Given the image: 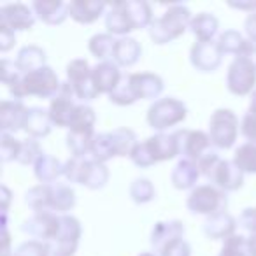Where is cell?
Wrapping results in <instances>:
<instances>
[{"label":"cell","mask_w":256,"mask_h":256,"mask_svg":"<svg viewBox=\"0 0 256 256\" xmlns=\"http://www.w3.org/2000/svg\"><path fill=\"white\" fill-rule=\"evenodd\" d=\"M200 174L218 184L224 192H235L244 182V172L234 164V162L221 160L216 151L207 153L202 160L196 164Z\"/></svg>","instance_id":"cell-1"},{"label":"cell","mask_w":256,"mask_h":256,"mask_svg":"<svg viewBox=\"0 0 256 256\" xmlns=\"http://www.w3.org/2000/svg\"><path fill=\"white\" fill-rule=\"evenodd\" d=\"M62 82L58 81V76L53 72L51 67L37 68L28 74H23L20 81L9 86L11 93L16 96V100L23 98L26 95H37L40 98H53L60 90Z\"/></svg>","instance_id":"cell-2"},{"label":"cell","mask_w":256,"mask_h":256,"mask_svg":"<svg viewBox=\"0 0 256 256\" xmlns=\"http://www.w3.org/2000/svg\"><path fill=\"white\" fill-rule=\"evenodd\" d=\"M192 20V12L186 6L172 4L162 18L153 20L150 25V37L156 44H167L182 36Z\"/></svg>","instance_id":"cell-3"},{"label":"cell","mask_w":256,"mask_h":256,"mask_svg":"<svg viewBox=\"0 0 256 256\" xmlns=\"http://www.w3.org/2000/svg\"><path fill=\"white\" fill-rule=\"evenodd\" d=\"M238 120L230 109H218L210 116L209 121V137L210 142L220 150H228L234 146L237 139Z\"/></svg>","instance_id":"cell-4"},{"label":"cell","mask_w":256,"mask_h":256,"mask_svg":"<svg viewBox=\"0 0 256 256\" xmlns=\"http://www.w3.org/2000/svg\"><path fill=\"white\" fill-rule=\"evenodd\" d=\"M188 209L195 214H209L214 216L218 212L226 210V195L210 184L196 186L188 196L186 202Z\"/></svg>","instance_id":"cell-5"},{"label":"cell","mask_w":256,"mask_h":256,"mask_svg":"<svg viewBox=\"0 0 256 256\" xmlns=\"http://www.w3.org/2000/svg\"><path fill=\"white\" fill-rule=\"evenodd\" d=\"M186 118V106L176 98H160L148 110V123L154 130H165Z\"/></svg>","instance_id":"cell-6"},{"label":"cell","mask_w":256,"mask_h":256,"mask_svg":"<svg viewBox=\"0 0 256 256\" xmlns=\"http://www.w3.org/2000/svg\"><path fill=\"white\" fill-rule=\"evenodd\" d=\"M81 237V224L74 216H60V232L51 242H48L50 256H74Z\"/></svg>","instance_id":"cell-7"},{"label":"cell","mask_w":256,"mask_h":256,"mask_svg":"<svg viewBox=\"0 0 256 256\" xmlns=\"http://www.w3.org/2000/svg\"><path fill=\"white\" fill-rule=\"evenodd\" d=\"M256 82V65L248 58L235 56L228 67L226 86L234 95H248L252 92Z\"/></svg>","instance_id":"cell-8"},{"label":"cell","mask_w":256,"mask_h":256,"mask_svg":"<svg viewBox=\"0 0 256 256\" xmlns=\"http://www.w3.org/2000/svg\"><path fill=\"white\" fill-rule=\"evenodd\" d=\"M92 70L93 68H90L86 60H72L67 67L68 82H70L76 96H78L79 100H82V102H84V100L86 102L93 100L98 95L95 84H93Z\"/></svg>","instance_id":"cell-9"},{"label":"cell","mask_w":256,"mask_h":256,"mask_svg":"<svg viewBox=\"0 0 256 256\" xmlns=\"http://www.w3.org/2000/svg\"><path fill=\"white\" fill-rule=\"evenodd\" d=\"M179 150L184 160L198 164L207 153H210V137L200 130H178Z\"/></svg>","instance_id":"cell-10"},{"label":"cell","mask_w":256,"mask_h":256,"mask_svg":"<svg viewBox=\"0 0 256 256\" xmlns=\"http://www.w3.org/2000/svg\"><path fill=\"white\" fill-rule=\"evenodd\" d=\"M74 90L70 82H62L58 93L53 96L50 106V116L56 126H70V120L74 116L76 104H74Z\"/></svg>","instance_id":"cell-11"},{"label":"cell","mask_w":256,"mask_h":256,"mask_svg":"<svg viewBox=\"0 0 256 256\" xmlns=\"http://www.w3.org/2000/svg\"><path fill=\"white\" fill-rule=\"evenodd\" d=\"M22 230L48 244L60 232V216H56L54 212H36L22 224Z\"/></svg>","instance_id":"cell-12"},{"label":"cell","mask_w":256,"mask_h":256,"mask_svg":"<svg viewBox=\"0 0 256 256\" xmlns=\"http://www.w3.org/2000/svg\"><path fill=\"white\" fill-rule=\"evenodd\" d=\"M36 23L34 12L25 4H8L0 8V26L16 30H30Z\"/></svg>","instance_id":"cell-13"},{"label":"cell","mask_w":256,"mask_h":256,"mask_svg":"<svg viewBox=\"0 0 256 256\" xmlns=\"http://www.w3.org/2000/svg\"><path fill=\"white\" fill-rule=\"evenodd\" d=\"M221 53L218 42H196L195 46L192 48V53H190V58H192V64L196 70L200 72H212L220 67L221 64Z\"/></svg>","instance_id":"cell-14"},{"label":"cell","mask_w":256,"mask_h":256,"mask_svg":"<svg viewBox=\"0 0 256 256\" xmlns=\"http://www.w3.org/2000/svg\"><path fill=\"white\" fill-rule=\"evenodd\" d=\"M28 109L23 106L22 100H4L0 106V124L6 134L25 130Z\"/></svg>","instance_id":"cell-15"},{"label":"cell","mask_w":256,"mask_h":256,"mask_svg":"<svg viewBox=\"0 0 256 256\" xmlns=\"http://www.w3.org/2000/svg\"><path fill=\"white\" fill-rule=\"evenodd\" d=\"M128 82L132 86V92L136 95V98L150 100L160 96V93L164 92V81L160 76L156 74H130L128 76Z\"/></svg>","instance_id":"cell-16"},{"label":"cell","mask_w":256,"mask_h":256,"mask_svg":"<svg viewBox=\"0 0 256 256\" xmlns=\"http://www.w3.org/2000/svg\"><path fill=\"white\" fill-rule=\"evenodd\" d=\"M93 84H95L98 93H112L118 88V84L121 82V72L118 64L112 62H100L96 67H93L92 70Z\"/></svg>","instance_id":"cell-17"},{"label":"cell","mask_w":256,"mask_h":256,"mask_svg":"<svg viewBox=\"0 0 256 256\" xmlns=\"http://www.w3.org/2000/svg\"><path fill=\"white\" fill-rule=\"evenodd\" d=\"M148 148H150L151 154H153L154 162H165V160H172L174 156L181 154V150H179V140L178 136L170 134H158L154 137H150L146 140Z\"/></svg>","instance_id":"cell-18"},{"label":"cell","mask_w":256,"mask_h":256,"mask_svg":"<svg viewBox=\"0 0 256 256\" xmlns=\"http://www.w3.org/2000/svg\"><path fill=\"white\" fill-rule=\"evenodd\" d=\"M237 226V221L224 210V212H218L214 216H209L204 223V234L212 240L218 238H230L234 235V230Z\"/></svg>","instance_id":"cell-19"},{"label":"cell","mask_w":256,"mask_h":256,"mask_svg":"<svg viewBox=\"0 0 256 256\" xmlns=\"http://www.w3.org/2000/svg\"><path fill=\"white\" fill-rule=\"evenodd\" d=\"M182 235H184V224L181 221H160L151 232V244L154 249L162 251L172 240L182 238Z\"/></svg>","instance_id":"cell-20"},{"label":"cell","mask_w":256,"mask_h":256,"mask_svg":"<svg viewBox=\"0 0 256 256\" xmlns=\"http://www.w3.org/2000/svg\"><path fill=\"white\" fill-rule=\"evenodd\" d=\"M107 4L106 2H92V0H74L68 4V16L78 23H93L104 14Z\"/></svg>","instance_id":"cell-21"},{"label":"cell","mask_w":256,"mask_h":256,"mask_svg":"<svg viewBox=\"0 0 256 256\" xmlns=\"http://www.w3.org/2000/svg\"><path fill=\"white\" fill-rule=\"evenodd\" d=\"M109 6H110V11L106 14V26L109 30V34L124 36V34L136 30L132 20H130V14L124 9V2H112Z\"/></svg>","instance_id":"cell-22"},{"label":"cell","mask_w":256,"mask_h":256,"mask_svg":"<svg viewBox=\"0 0 256 256\" xmlns=\"http://www.w3.org/2000/svg\"><path fill=\"white\" fill-rule=\"evenodd\" d=\"M32 9L39 20H42L48 25H60L68 16V4L58 2V0H50V2H34Z\"/></svg>","instance_id":"cell-23"},{"label":"cell","mask_w":256,"mask_h":256,"mask_svg":"<svg viewBox=\"0 0 256 256\" xmlns=\"http://www.w3.org/2000/svg\"><path fill=\"white\" fill-rule=\"evenodd\" d=\"M51 124H53V121H51L48 110H44L42 107H30L25 123V132L32 136V139L46 137L51 132Z\"/></svg>","instance_id":"cell-24"},{"label":"cell","mask_w":256,"mask_h":256,"mask_svg":"<svg viewBox=\"0 0 256 256\" xmlns=\"http://www.w3.org/2000/svg\"><path fill=\"white\" fill-rule=\"evenodd\" d=\"M76 206V193L70 186L64 182H51L50 184V212H65Z\"/></svg>","instance_id":"cell-25"},{"label":"cell","mask_w":256,"mask_h":256,"mask_svg":"<svg viewBox=\"0 0 256 256\" xmlns=\"http://www.w3.org/2000/svg\"><path fill=\"white\" fill-rule=\"evenodd\" d=\"M34 172L36 178L40 181V184H51L56 182V179L60 176H64V164H60V160H56L54 156L44 153L39 160L34 164Z\"/></svg>","instance_id":"cell-26"},{"label":"cell","mask_w":256,"mask_h":256,"mask_svg":"<svg viewBox=\"0 0 256 256\" xmlns=\"http://www.w3.org/2000/svg\"><path fill=\"white\" fill-rule=\"evenodd\" d=\"M198 176H200V170H198V167H196V164H193V162H190V160H181L174 167V170H172L170 181L178 190H188L196 184Z\"/></svg>","instance_id":"cell-27"},{"label":"cell","mask_w":256,"mask_h":256,"mask_svg":"<svg viewBox=\"0 0 256 256\" xmlns=\"http://www.w3.org/2000/svg\"><path fill=\"white\" fill-rule=\"evenodd\" d=\"M140 53H142V48L139 46L136 39H130V37H123V39H118L116 50H114V62L118 65H123V67H130L139 60Z\"/></svg>","instance_id":"cell-28"},{"label":"cell","mask_w":256,"mask_h":256,"mask_svg":"<svg viewBox=\"0 0 256 256\" xmlns=\"http://www.w3.org/2000/svg\"><path fill=\"white\" fill-rule=\"evenodd\" d=\"M93 139H95L93 130H70L67 136V146L74 158H90Z\"/></svg>","instance_id":"cell-29"},{"label":"cell","mask_w":256,"mask_h":256,"mask_svg":"<svg viewBox=\"0 0 256 256\" xmlns=\"http://www.w3.org/2000/svg\"><path fill=\"white\" fill-rule=\"evenodd\" d=\"M44 62H46V53H44V50H40L39 46H25L20 50L16 64L22 68L23 74H28V72H34V70H37V68L46 67Z\"/></svg>","instance_id":"cell-30"},{"label":"cell","mask_w":256,"mask_h":256,"mask_svg":"<svg viewBox=\"0 0 256 256\" xmlns=\"http://www.w3.org/2000/svg\"><path fill=\"white\" fill-rule=\"evenodd\" d=\"M190 30L195 34L198 42H209L218 32V20L209 12H202L196 18L192 20L190 23Z\"/></svg>","instance_id":"cell-31"},{"label":"cell","mask_w":256,"mask_h":256,"mask_svg":"<svg viewBox=\"0 0 256 256\" xmlns=\"http://www.w3.org/2000/svg\"><path fill=\"white\" fill-rule=\"evenodd\" d=\"M116 42L118 40L110 34H98V36H93L90 39V51L102 62H110L114 60Z\"/></svg>","instance_id":"cell-32"},{"label":"cell","mask_w":256,"mask_h":256,"mask_svg":"<svg viewBox=\"0 0 256 256\" xmlns=\"http://www.w3.org/2000/svg\"><path fill=\"white\" fill-rule=\"evenodd\" d=\"M92 158H74L67 160L64 164V176L67 181L78 182V184H84L88 170L92 167Z\"/></svg>","instance_id":"cell-33"},{"label":"cell","mask_w":256,"mask_h":256,"mask_svg":"<svg viewBox=\"0 0 256 256\" xmlns=\"http://www.w3.org/2000/svg\"><path fill=\"white\" fill-rule=\"evenodd\" d=\"M110 134V140H112L114 151H116V156H130L134 151V148L137 146L136 142V134L130 130V128H116Z\"/></svg>","instance_id":"cell-34"},{"label":"cell","mask_w":256,"mask_h":256,"mask_svg":"<svg viewBox=\"0 0 256 256\" xmlns=\"http://www.w3.org/2000/svg\"><path fill=\"white\" fill-rule=\"evenodd\" d=\"M124 9L130 14V20L134 23V28H146L153 23V16H151V8L146 2H124Z\"/></svg>","instance_id":"cell-35"},{"label":"cell","mask_w":256,"mask_h":256,"mask_svg":"<svg viewBox=\"0 0 256 256\" xmlns=\"http://www.w3.org/2000/svg\"><path fill=\"white\" fill-rule=\"evenodd\" d=\"M112 156H116V151H114L112 140H110V134H98L95 136L92 144V151H90V158L93 162H98V164H104V162L110 160Z\"/></svg>","instance_id":"cell-36"},{"label":"cell","mask_w":256,"mask_h":256,"mask_svg":"<svg viewBox=\"0 0 256 256\" xmlns=\"http://www.w3.org/2000/svg\"><path fill=\"white\" fill-rule=\"evenodd\" d=\"M25 202L36 212H50V184H39L28 190L25 195Z\"/></svg>","instance_id":"cell-37"},{"label":"cell","mask_w":256,"mask_h":256,"mask_svg":"<svg viewBox=\"0 0 256 256\" xmlns=\"http://www.w3.org/2000/svg\"><path fill=\"white\" fill-rule=\"evenodd\" d=\"M234 164L240 168L242 172H249V174H256V146L251 142L242 144L237 151H235Z\"/></svg>","instance_id":"cell-38"},{"label":"cell","mask_w":256,"mask_h":256,"mask_svg":"<svg viewBox=\"0 0 256 256\" xmlns=\"http://www.w3.org/2000/svg\"><path fill=\"white\" fill-rule=\"evenodd\" d=\"M218 46H220L221 53H232L235 56H238L246 46V39L235 30H226L218 39Z\"/></svg>","instance_id":"cell-39"},{"label":"cell","mask_w":256,"mask_h":256,"mask_svg":"<svg viewBox=\"0 0 256 256\" xmlns=\"http://www.w3.org/2000/svg\"><path fill=\"white\" fill-rule=\"evenodd\" d=\"M95 112L88 106H78L74 110V116L70 120V130H93L95 124Z\"/></svg>","instance_id":"cell-40"},{"label":"cell","mask_w":256,"mask_h":256,"mask_svg":"<svg viewBox=\"0 0 256 256\" xmlns=\"http://www.w3.org/2000/svg\"><path fill=\"white\" fill-rule=\"evenodd\" d=\"M109 179V170L104 164H98V162H92V167L88 170V176H86L84 186L90 190H98L104 188Z\"/></svg>","instance_id":"cell-41"},{"label":"cell","mask_w":256,"mask_h":256,"mask_svg":"<svg viewBox=\"0 0 256 256\" xmlns=\"http://www.w3.org/2000/svg\"><path fill=\"white\" fill-rule=\"evenodd\" d=\"M130 196L136 204H146L151 202L154 196V188L150 179H136L130 186Z\"/></svg>","instance_id":"cell-42"},{"label":"cell","mask_w":256,"mask_h":256,"mask_svg":"<svg viewBox=\"0 0 256 256\" xmlns=\"http://www.w3.org/2000/svg\"><path fill=\"white\" fill-rule=\"evenodd\" d=\"M42 151H40V146L36 139H26L22 142L20 146V153L16 162H20L22 165H28V164H36L40 156H42Z\"/></svg>","instance_id":"cell-43"},{"label":"cell","mask_w":256,"mask_h":256,"mask_svg":"<svg viewBox=\"0 0 256 256\" xmlns=\"http://www.w3.org/2000/svg\"><path fill=\"white\" fill-rule=\"evenodd\" d=\"M220 256H249L248 238L242 235H232L230 238L224 240Z\"/></svg>","instance_id":"cell-44"},{"label":"cell","mask_w":256,"mask_h":256,"mask_svg":"<svg viewBox=\"0 0 256 256\" xmlns=\"http://www.w3.org/2000/svg\"><path fill=\"white\" fill-rule=\"evenodd\" d=\"M109 100L114 104H118V106H130V104L136 102L137 98L132 92V86H130V82H128V76H123V78H121V82L109 95Z\"/></svg>","instance_id":"cell-45"},{"label":"cell","mask_w":256,"mask_h":256,"mask_svg":"<svg viewBox=\"0 0 256 256\" xmlns=\"http://www.w3.org/2000/svg\"><path fill=\"white\" fill-rule=\"evenodd\" d=\"M20 142L18 139L11 137L9 134L2 132V137H0V154H2V162H11V160H16L18 158V153H20Z\"/></svg>","instance_id":"cell-46"},{"label":"cell","mask_w":256,"mask_h":256,"mask_svg":"<svg viewBox=\"0 0 256 256\" xmlns=\"http://www.w3.org/2000/svg\"><path fill=\"white\" fill-rule=\"evenodd\" d=\"M12 256H50V248L46 242L40 240H28L23 242L16 248Z\"/></svg>","instance_id":"cell-47"},{"label":"cell","mask_w":256,"mask_h":256,"mask_svg":"<svg viewBox=\"0 0 256 256\" xmlns=\"http://www.w3.org/2000/svg\"><path fill=\"white\" fill-rule=\"evenodd\" d=\"M0 76H2V82L8 86L14 84L16 81H20L23 76L22 68L18 67V64H14V62L11 60H2V64H0Z\"/></svg>","instance_id":"cell-48"},{"label":"cell","mask_w":256,"mask_h":256,"mask_svg":"<svg viewBox=\"0 0 256 256\" xmlns=\"http://www.w3.org/2000/svg\"><path fill=\"white\" fill-rule=\"evenodd\" d=\"M130 158H132V162L137 165V167H142V168L151 167V165L156 164L146 142L137 144V146L134 148V151H132V154H130Z\"/></svg>","instance_id":"cell-49"},{"label":"cell","mask_w":256,"mask_h":256,"mask_svg":"<svg viewBox=\"0 0 256 256\" xmlns=\"http://www.w3.org/2000/svg\"><path fill=\"white\" fill-rule=\"evenodd\" d=\"M190 254H192L190 244L186 240H182V238L172 240L170 244H167L160 251V256H190Z\"/></svg>","instance_id":"cell-50"},{"label":"cell","mask_w":256,"mask_h":256,"mask_svg":"<svg viewBox=\"0 0 256 256\" xmlns=\"http://www.w3.org/2000/svg\"><path fill=\"white\" fill-rule=\"evenodd\" d=\"M240 132L249 142L256 146V112H248L242 118Z\"/></svg>","instance_id":"cell-51"},{"label":"cell","mask_w":256,"mask_h":256,"mask_svg":"<svg viewBox=\"0 0 256 256\" xmlns=\"http://www.w3.org/2000/svg\"><path fill=\"white\" fill-rule=\"evenodd\" d=\"M238 226L244 228L246 232H251L252 235H256V207H249L244 209V212L238 216Z\"/></svg>","instance_id":"cell-52"},{"label":"cell","mask_w":256,"mask_h":256,"mask_svg":"<svg viewBox=\"0 0 256 256\" xmlns=\"http://www.w3.org/2000/svg\"><path fill=\"white\" fill-rule=\"evenodd\" d=\"M16 42V37H14V32L9 28H4V26H0V50L4 51H9Z\"/></svg>","instance_id":"cell-53"},{"label":"cell","mask_w":256,"mask_h":256,"mask_svg":"<svg viewBox=\"0 0 256 256\" xmlns=\"http://www.w3.org/2000/svg\"><path fill=\"white\" fill-rule=\"evenodd\" d=\"M244 28H246V34H248L249 40L256 42V12H251V14L248 16V20H246V23H244Z\"/></svg>","instance_id":"cell-54"},{"label":"cell","mask_w":256,"mask_h":256,"mask_svg":"<svg viewBox=\"0 0 256 256\" xmlns=\"http://www.w3.org/2000/svg\"><path fill=\"white\" fill-rule=\"evenodd\" d=\"M238 56L248 58L249 62H252V64L256 65V42H252V40H246L244 50H242V53L238 54Z\"/></svg>","instance_id":"cell-55"},{"label":"cell","mask_w":256,"mask_h":256,"mask_svg":"<svg viewBox=\"0 0 256 256\" xmlns=\"http://www.w3.org/2000/svg\"><path fill=\"white\" fill-rule=\"evenodd\" d=\"M230 8L235 9H246V11H254L256 9V2H230Z\"/></svg>","instance_id":"cell-56"},{"label":"cell","mask_w":256,"mask_h":256,"mask_svg":"<svg viewBox=\"0 0 256 256\" xmlns=\"http://www.w3.org/2000/svg\"><path fill=\"white\" fill-rule=\"evenodd\" d=\"M2 198H4V207H2V214H8V206H9V196H11V193H9V190L6 188V186H2Z\"/></svg>","instance_id":"cell-57"},{"label":"cell","mask_w":256,"mask_h":256,"mask_svg":"<svg viewBox=\"0 0 256 256\" xmlns=\"http://www.w3.org/2000/svg\"><path fill=\"white\" fill-rule=\"evenodd\" d=\"M248 246H249L251 256H256V235H252L251 238H248Z\"/></svg>","instance_id":"cell-58"},{"label":"cell","mask_w":256,"mask_h":256,"mask_svg":"<svg viewBox=\"0 0 256 256\" xmlns=\"http://www.w3.org/2000/svg\"><path fill=\"white\" fill-rule=\"evenodd\" d=\"M249 112H256V90L251 95V104H249Z\"/></svg>","instance_id":"cell-59"},{"label":"cell","mask_w":256,"mask_h":256,"mask_svg":"<svg viewBox=\"0 0 256 256\" xmlns=\"http://www.w3.org/2000/svg\"><path fill=\"white\" fill-rule=\"evenodd\" d=\"M140 256H154V254H151V252H142Z\"/></svg>","instance_id":"cell-60"}]
</instances>
